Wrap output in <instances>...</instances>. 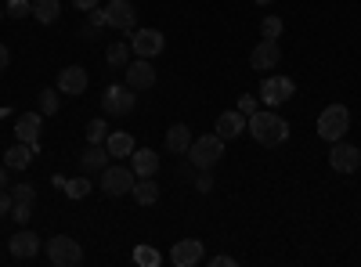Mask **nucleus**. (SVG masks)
Returning <instances> with one entry per match:
<instances>
[{"instance_id": "1", "label": "nucleus", "mask_w": 361, "mask_h": 267, "mask_svg": "<svg viewBox=\"0 0 361 267\" xmlns=\"http://www.w3.org/2000/svg\"><path fill=\"white\" fill-rule=\"evenodd\" d=\"M246 127H250V134H253L260 144H267V148H279V144L289 137V123L282 120L279 112H271V108H257L250 120H246Z\"/></svg>"}, {"instance_id": "2", "label": "nucleus", "mask_w": 361, "mask_h": 267, "mask_svg": "<svg viewBox=\"0 0 361 267\" xmlns=\"http://www.w3.org/2000/svg\"><path fill=\"white\" fill-rule=\"evenodd\" d=\"M224 156V137L217 134H206V137H192V148H188V159L195 170H214Z\"/></svg>"}, {"instance_id": "3", "label": "nucleus", "mask_w": 361, "mask_h": 267, "mask_svg": "<svg viewBox=\"0 0 361 267\" xmlns=\"http://www.w3.org/2000/svg\"><path fill=\"white\" fill-rule=\"evenodd\" d=\"M350 127V112L347 105H325V112L318 116V137L322 141H340Z\"/></svg>"}, {"instance_id": "4", "label": "nucleus", "mask_w": 361, "mask_h": 267, "mask_svg": "<svg viewBox=\"0 0 361 267\" xmlns=\"http://www.w3.org/2000/svg\"><path fill=\"white\" fill-rule=\"evenodd\" d=\"M134 181H137L134 166L109 163V166L102 170V192H105V195H127V192H134Z\"/></svg>"}, {"instance_id": "5", "label": "nucleus", "mask_w": 361, "mask_h": 267, "mask_svg": "<svg viewBox=\"0 0 361 267\" xmlns=\"http://www.w3.org/2000/svg\"><path fill=\"white\" fill-rule=\"evenodd\" d=\"M47 260L58 263V267H76V263H83V249H80L76 239H69V235H54L47 242Z\"/></svg>"}, {"instance_id": "6", "label": "nucleus", "mask_w": 361, "mask_h": 267, "mask_svg": "<svg viewBox=\"0 0 361 267\" xmlns=\"http://www.w3.org/2000/svg\"><path fill=\"white\" fill-rule=\"evenodd\" d=\"M293 94H296V83H293L289 76H264V83H260V101H264L267 108L289 101Z\"/></svg>"}, {"instance_id": "7", "label": "nucleus", "mask_w": 361, "mask_h": 267, "mask_svg": "<svg viewBox=\"0 0 361 267\" xmlns=\"http://www.w3.org/2000/svg\"><path fill=\"white\" fill-rule=\"evenodd\" d=\"M105 18H109V29H119V33H134V25H137V11L130 0H109Z\"/></svg>"}, {"instance_id": "8", "label": "nucleus", "mask_w": 361, "mask_h": 267, "mask_svg": "<svg viewBox=\"0 0 361 267\" xmlns=\"http://www.w3.org/2000/svg\"><path fill=\"white\" fill-rule=\"evenodd\" d=\"M163 47H166V37L159 33V29H134L130 33V51L137 58H156Z\"/></svg>"}, {"instance_id": "9", "label": "nucleus", "mask_w": 361, "mask_h": 267, "mask_svg": "<svg viewBox=\"0 0 361 267\" xmlns=\"http://www.w3.org/2000/svg\"><path fill=\"white\" fill-rule=\"evenodd\" d=\"M134 94H137V91H130V87H109L105 98H102L105 116H127V112H134V105H137Z\"/></svg>"}, {"instance_id": "10", "label": "nucleus", "mask_w": 361, "mask_h": 267, "mask_svg": "<svg viewBox=\"0 0 361 267\" xmlns=\"http://www.w3.org/2000/svg\"><path fill=\"white\" fill-rule=\"evenodd\" d=\"M279 62H282L279 40H260V44L250 51V69H257V73H264V76H267V69H275Z\"/></svg>"}, {"instance_id": "11", "label": "nucleus", "mask_w": 361, "mask_h": 267, "mask_svg": "<svg viewBox=\"0 0 361 267\" xmlns=\"http://www.w3.org/2000/svg\"><path fill=\"white\" fill-rule=\"evenodd\" d=\"M127 76V87L130 91H148V87H156V69H152V58H137L123 69Z\"/></svg>"}, {"instance_id": "12", "label": "nucleus", "mask_w": 361, "mask_h": 267, "mask_svg": "<svg viewBox=\"0 0 361 267\" xmlns=\"http://www.w3.org/2000/svg\"><path fill=\"white\" fill-rule=\"evenodd\" d=\"M357 163H361V152H357L354 144H347L343 137L333 141V152H329V166H333L336 173H354Z\"/></svg>"}, {"instance_id": "13", "label": "nucleus", "mask_w": 361, "mask_h": 267, "mask_svg": "<svg viewBox=\"0 0 361 267\" xmlns=\"http://www.w3.org/2000/svg\"><path fill=\"white\" fill-rule=\"evenodd\" d=\"M202 256H206V249H202L199 239H180V242L170 249V260H173L177 267H195V263H202Z\"/></svg>"}, {"instance_id": "14", "label": "nucleus", "mask_w": 361, "mask_h": 267, "mask_svg": "<svg viewBox=\"0 0 361 267\" xmlns=\"http://www.w3.org/2000/svg\"><path fill=\"white\" fill-rule=\"evenodd\" d=\"M58 91L69 94V98L83 94V91H87V69H83V66H69V69H62V73H58Z\"/></svg>"}, {"instance_id": "15", "label": "nucleus", "mask_w": 361, "mask_h": 267, "mask_svg": "<svg viewBox=\"0 0 361 267\" xmlns=\"http://www.w3.org/2000/svg\"><path fill=\"white\" fill-rule=\"evenodd\" d=\"M40 123H44V112H22L15 123V137L25 144H40Z\"/></svg>"}, {"instance_id": "16", "label": "nucleus", "mask_w": 361, "mask_h": 267, "mask_svg": "<svg viewBox=\"0 0 361 267\" xmlns=\"http://www.w3.org/2000/svg\"><path fill=\"white\" fill-rule=\"evenodd\" d=\"M8 249H11V256L15 260H29V256H37V249H40V239H37V235L33 231H15L11 235V239H8Z\"/></svg>"}, {"instance_id": "17", "label": "nucleus", "mask_w": 361, "mask_h": 267, "mask_svg": "<svg viewBox=\"0 0 361 267\" xmlns=\"http://www.w3.org/2000/svg\"><path fill=\"white\" fill-rule=\"evenodd\" d=\"M243 130H246V116L238 112V108H235V112H221V116H217V130H214L217 137L231 141V137H238Z\"/></svg>"}, {"instance_id": "18", "label": "nucleus", "mask_w": 361, "mask_h": 267, "mask_svg": "<svg viewBox=\"0 0 361 267\" xmlns=\"http://www.w3.org/2000/svg\"><path fill=\"white\" fill-rule=\"evenodd\" d=\"M109 159H112V156H109L105 144H90L87 152L80 156V166H83V173H102V170L109 166Z\"/></svg>"}, {"instance_id": "19", "label": "nucleus", "mask_w": 361, "mask_h": 267, "mask_svg": "<svg viewBox=\"0 0 361 267\" xmlns=\"http://www.w3.org/2000/svg\"><path fill=\"white\" fill-rule=\"evenodd\" d=\"M33 156H37V144H25V141H18V144H11V148H8L4 166H8V170H25L29 163H33Z\"/></svg>"}, {"instance_id": "20", "label": "nucleus", "mask_w": 361, "mask_h": 267, "mask_svg": "<svg viewBox=\"0 0 361 267\" xmlns=\"http://www.w3.org/2000/svg\"><path fill=\"white\" fill-rule=\"evenodd\" d=\"M130 166H134L137 177H156V170H159V156L152 152V148H134Z\"/></svg>"}, {"instance_id": "21", "label": "nucleus", "mask_w": 361, "mask_h": 267, "mask_svg": "<svg viewBox=\"0 0 361 267\" xmlns=\"http://www.w3.org/2000/svg\"><path fill=\"white\" fill-rule=\"evenodd\" d=\"M105 148H109V156H112V159H130L137 144H134V137H130V134L116 130V134H109V137H105Z\"/></svg>"}, {"instance_id": "22", "label": "nucleus", "mask_w": 361, "mask_h": 267, "mask_svg": "<svg viewBox=\"0 0 361 267\" xmlns=\"http://www.w3.org/2000/svg\"><path fill=\"white\" fill-rule=\"evenodd\" d=\"M166 148L173 156H188V148H192V130L185 127V123H173L170 130H166Z\"/></svg>"}, {"instance_id": "23", "label": "nucleus", "mask_w": 361, "mask_h": 267, "mask_svg": "<svg viewBox=\"0 0 361 267\" xmlns=\"http://www.w3.org/2000/svg\"><path fill=\"white\" fill-rule=\"evenodd\" d=\"M134 199H137L141 206H156V202H159L156 177H137V181H134Z\"/></svg>"}, {"instance_id": "24", "label": "nucleus", "mask_w": 361, "mask_h": 267, "mask_svg": "<svg viewBox=\"0 0 361 267\" xmlns=\"http://www.w3.org/2000/svg\"><path fill=\"white\" fill-rule=\"evenodd\" d=\"M130 44H123V40H116V44H109V51H105V62L112 66V69H127L130 66Z\"/></svg>"}, {"instance_id": "25", "label": "nucleus", "mask_w": 361, "mask_h": 267, "mask_svg": "<svg viewBox=\"0 0 361 267\" xmlns=\"http://www.w3.org/2000/svg\"><path fill=\"white\" fill-rule=\"evenodd\" d=\"M33 15H37V22L51 25V22H58V15H62V4H58V0H33Z\"/></svg>"}, {"instance_id": "26", "label": "nucleus", "mask_w": 361, "mask_h": 267, "mask_svg": "<svg viewBox=\"0 0 361 267\" xmlns=\"http://www.w3.org/2000/svg\"><path fill=\"white\" fill-rule=\"evenodd\" d=\"M282 29H286V22H282L279 15H267V18L260 22V33H264V40H279V37H282Z\"/></svg>"}, {"instance_id": "27", "label": "nucleus", "mask_w": 361, "mask_h": 267, "mask_svg": "<svg viewBox=\"0 0 361 267\" xmlns=\"http://www.w3.org/2000/svg\"><path fill=\"white\" fill-rule=\"evenodd\" d=\"M163 256H159V249L156 246H137L134 249V263H141V267H156Z\"/></svg>"}, {"instance_id": "28", "label": "nucleus", "mask_w": 361, "mask_h": 267, "mask_svg": "<svg viewBox=\"0 0 361 267\" xmlns=\"http://www.w3.org/2000/svg\"><path fill=\"white\" fill-rule=\"evenodd\" d=\"M58 94H62L58 87H47V91H40V112H44V116H54V112H58V105H62V101H58Z\"/></svg>"}, {"instance_id": "29", "label": "nucleus", "mask_w": 361, "mask_h": 267, "mask_svg": "<svg viewBox=\"0 0 361 267\" xmlns=\"http://www.w3.org/2000/svg\"><path fill=\"white\" fill-rule=\"evenodd\" d=\"M90 188H94V185H90L87 177H73V181H66L62 192H66L69 199H83V195H90Z\"/></svg>"}, {"instance_id": "30", "label": "nucleus", "mask_w": 361, "mask_h": 267, "mask_svg": "<svg viewBox=\"0 0 361 267\" xmlns=\"http://www.w3.org/2000/svg\"><path fill=\"white\" fill-rule=\"evenodd\" d=\"M105 137H109V123L105 120H90L87 123V141L90 144H105Z\"/></svg>"}, {"instance_id": "31", "label": "nucleus", "mask_w": 361, "mask_h": 267, "mask_svg": "<svg viewBox=\"0 0 361 267\" xmlns=\"http://www.w3.org/2000/svg\"><path fill=\"white\" fill-rule=\"evenodd\" d=\"M33 15V0H8V18H25Z\"/></svg>"}, {"instance_id": "32", "label": "nucleus", "mask_w": 361, "mask_h": 267, "mask_svg": "<svg viewBox=\"0 0 361 267\" xmlns=\"http://www.w3.org/2000/svg\"><path fill=\"white\" fill-rule=\"evenodd\" d=\"M11 199L15 202H37V188L33 185H15L11 188Z\"/></svg>"}, {"instance_id": "33", "label": "nucleus", "mask_w": 361, "mask_h": 267, "mask_svg": "<svg viewBox=\"0 0 361 267\" xmlns=\"http://www.w3.org/2000/svg\"><path fill=\"white\" fill-rule=\"evenodd\" d=\"M11 217H15L18 224H29V217H33V202H15V206H11Z\"/></svg>"}, {"instance_id": "34", "label": "nucleus", "mask_w": 361, "mask_h": 267, "mask_svg": "<svg viewBox=\"0 0 361 267\" xmlns=\"http://www.w3.org/2000/svg\"><path fill=\"white\" fill-rule=\"evenodd\" d=\"M260 108V98H238V112H243L246 116V120H250V116Z\"/></svg>"}, {"instance_id": "35", "label": "nucleus", "mask_w": 361, "mask_h": 267, "mask_svg": "<svg viewBox=\"0 0 361 267\" xmlns=\"http://www.w3.org/2000/svg\"><path fill=\"white\" fill-rule=\"evenodd\" d=\"M90 15V29H105L109 18H105V8H94V11H87Z\"/></svg>"}, {"instance_id": "36", "label": "nucleus", "mask_w": 361, "mask_h": 267, "mask_svg": "<svg viewBox=\"0 0 361 267\" xmlns=\"http://www.w3.org/2000/svg\"><path fill=\"white\" fill-rule=\"evenodd\" d=\"M11 206H15L11 192H4V188H0V217H8V213H11Z\"/></svg>"}, {"instance_id": "37", "label": "nucleus", "mask_w": 361, "mask_h": 267, "mask_svg": "<svg viewBox=\"0 0 361 267\" xmlns=\"http://www.w3.org/2000/svg\"><path fill=\"white\" fill-rule=\"evenodd\" d=\"M195 188H199L202 195H206V192H214V177H209V173H202L199 181H195Z\"/></svg>"}, {"instance_id": "38", "label": "nucleus", "mask_w": 361, "mask_h": 267, "mask_svg": "<svg viewBox=\"0 0 361 267\" xmlns=\"http://www.w3.org/2000/svg\"><path fill=\"white\" fill-rule=\"evenodd\" d=\"M209 267H235V256H209Z\"/></svg>"}, {"instance_id": "39", "label": "nucleus", "mask_w": 361, "mask_h": 267, "mask_svg": "<svg viewBox=\"0 0 361 267\" xmlns=\"http://www.w3.org/2000/svg\"><path fill=\"white\" fill-rule=\"evenodd\" d=\"M11 66V51H8V44H0V73H4Z\"/></svg>"}, {"instance_id": "40", "label": "nucleus", "mask_w": 361, "mask_h": 267, "mask_svg": "<svg viewBox=\"0 0 361 267\" xmlns=\"http://www.w3.org/2000/svg\"><path fill=\"white\" fill-rule=\"evenodd\" d=\"M73 4H76L80 11H94V8H98V0H73Z\"/></svg>"}, {"instance_id": "41", "label": "nucleus", "mask_w": 361, "mask_h": 267, "mask_svg": "<svg viewBox=\"0 0 361 267\" xmlns=\"http://www.w3.org/2000/svg\"><path fill=\"white\" fill-rule=\"evenodd\" d=\"M0 188H8V166L0 163Z\"/></svg>"}, {"instance_id": "42", "label": "nucleus", "mask_w": 361, "mask_h": 267, "mask_svg": "<svg viewBox=\"0 0 361 267\" xmlns=\"http://www.w3.org/2000/svg\"><path fill=\"white\" fill-rule=\"evenodd\" d=\"M257 4H260V8H267V4H271V0H257Z\"/></svg>"}, {"instance_id": "43", "label": "nucleus", "mask_w": 361, "mask_h": 267, "mask_svg": "<svg viewBox=\"0 0 361 267\" xmlns=\"http://www.w3.org/2000/svg\"><path fill=\"white\" fill-rule=\"evenodd\" d=\"M0 18H4V8H0Z\"/></svg>"}, {"instance_id": "44", "label": "nucleus", "mask_w": 361, "mask_h": 267, "mask_svg": "<svg viewBox=\"0 0 361 267\" xmlns=\"http://www.w3.org/2000/svg\"><path fill=\"white\" fill-rule=\"evenodd\" d=\"M357 152H361V148H357Z\"/></svg>"}]
</instances>
